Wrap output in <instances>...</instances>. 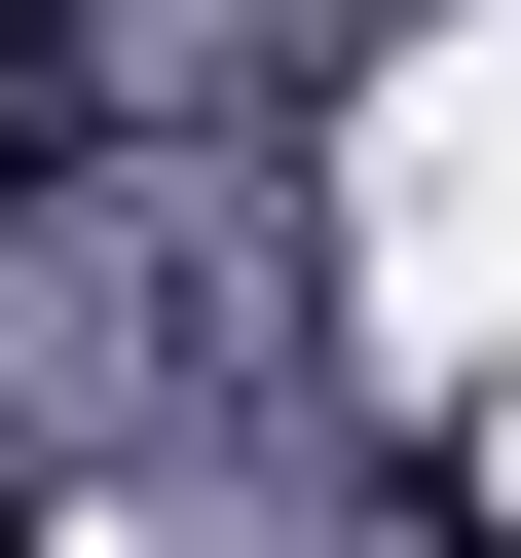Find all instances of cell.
Wrapping results in <instances>:
<instances>
[{"label": "cell", "mask_w": 521, "mask_h": 558, "mask_svg": "<svg viewBox=\"0 0 521 558\" xmlns=\"http://www.w3.org/2000/svg\"><path fill=\"white\" fill-rule=\"evenodd\" d=\"M0 149H38V0H0Z\"/></svg>", "instance_id": "cell-1"}]
</instances>
